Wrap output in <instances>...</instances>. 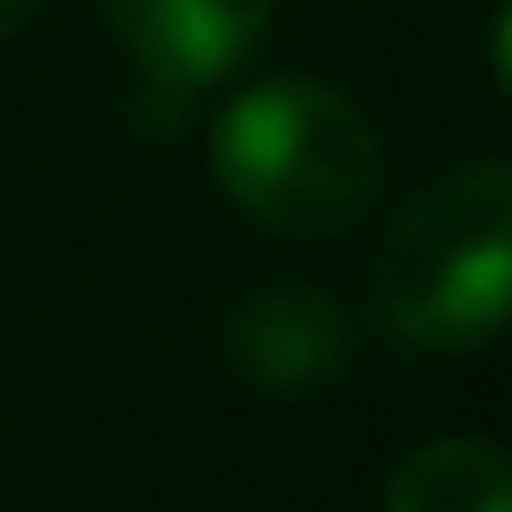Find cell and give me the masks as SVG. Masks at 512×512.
Instances as JSON below:
<instances>
[{
  "label": "cell",
  "mask_w": 512,
  "mask_h": 512,
  "mask_svg": "<svg viewBox=\"0 0 512 512\" xmlns=\"http://www.w3.org/2000/svg\"><path fill=\"white\" fill-rule=\"evenodd\" d=\"M512 272V174L505 159H467L407 196L369 264L377 324L407 354L490 347L505 324Z\"/></svg>",
  "instance_id": "7a4b0ae2"
},
{
  "label": "cell",
  "mask_w": 512,
  "mask_h": 512,
  "mask_svg": "<svg viewBox=\"0 0 512 512\" xmlns=\"http://www.w3.org/2000/svg\"><path fill=\"white\" fill-rule=\"evenodd\" d=\"M98 16L128 61L181 98L249 61L272 31V0H98Z\"/></svg>",
  "instance_id": "3957f363"
},
{
  "label": "cell",
  "mask_w": 512,
  "mask_h": 512,
  "mask_svg": "<svg viewBox=\"0 0 512 512\" xmlns=\"http://www.w3.org/2000/svg\"><path fill=\"white\" fill-rule=\"evenodd\" d=\"M211 174L241 219L294 241L347 234L384 189V144L369 113L317 76H272L241 91L211 128Z\"/></svg>",
  "instance_id": "6da1fadb"
},
{
  "label": "cell",
  "mask_w": 512,
  "mask_h": 512,
  "mask_svg": "<svg viewBox=\"0 0 512 512\" xmlns=\"http://www.w3.org/2000/svg\"><path fill=\"white\" fill-rule=\"evenodd\" d=\"M31 8H38V0H0V38L16 31V23H23V16H31Z\"/></svg>",
  "instance_id": "8992f818"
},
{
  "label": "cell",
  "mask_w": 512,
  "mask_h": 512,
  "mask_svg": "<svg viewBox=\"0 0 512 512\" xmlns=\"http://www.w3.org/2000/svg\"><path fill=\"white\" fill-rule=\"evenodd\" d=\"M226 354L256 392H317L347 369L354 354V324L324 287H264L226 317Z\"/></svg>",
  "instance_id": "277c9868"
},
{
  "label": "cell",
  "mask_w": 512,
  "mask_h": 512,
  "mask_svg": "<svg viewBox=\"0 0 512 512\" xmlns=\"http://www.w3.org/2000/svg\"><path fill=\"white\" fill-rule=\"evenodd\" d=\"M377 512H512L505 452L490 437H430L392 467Z\"/></svg>",
  "instance_id": "5b68a950"
}]
</instances>
